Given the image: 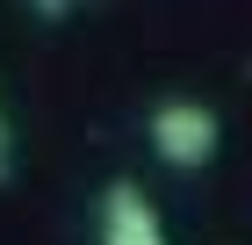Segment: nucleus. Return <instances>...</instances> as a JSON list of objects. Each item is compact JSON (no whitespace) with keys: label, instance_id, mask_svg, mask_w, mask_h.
<instances>
[{"label":"nucleus","instance_id":"4","mask_svg":"<svg viewBox=\"0 0 252 245\" xmlns=\"http://www.w3.org/2000/svg\"><path fill=\"white\" fill-rule=\"evenodd\" d=\"M36 7H43V15H58V7H65V0H36Z\"/></svg>","mask_w":252,"mask_h":245},{"label":"nucleus","instance_id":"2","mask_svg":"<svg viewBox=\"0 0 252 245\" xmlns=\"http://www.w3.org/2000/svg\"><path fill=\"white\" fill-rule=\"evenodd\" d=\"M101 245H166V224L144 202V188L116 180V188L101 195Z\"/></svg>","mask_w":252,"mask_h":245},{"label":"nucleus","instance_id":"1","mask_svg":"<svg viewBox=\"0 0 252 245\" xmlns=\"http://www.w3.org/2000/svg\"><path fill=\"white\" fill-rule=\"evenodd\" d=\"M152 151L166 166H180V173L209 166L216 159V115L202 101H158L152 108Z\"/></svg>","mask_w":252,"mask_h":245},{"label":"nucleus","instance_id":"3","mask_svg":"<svg viewBox=\"0 0 252 245\" xmlns=\"http://www.w3.org/2000/svg\"><path fill=\"white\" fill-rule=\"evenodd\" d=\"M0 173H7V123H0Z\"/></svg>","mask_w":252,"mask_h":245}]
</instances>
